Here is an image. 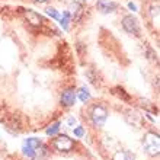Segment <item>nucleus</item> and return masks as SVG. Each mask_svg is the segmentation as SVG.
<instances>
[{"mask_svg": "<svg viewBox=\"0 0 160 160\" xmlns=\"http://www.w3.org/2000/svg\"><path fill=\"white\" fill-rule=\"evenodd\" d=\"M41 146H42L41 140L37 138V137H31V138L25 140V143L22 146V153H23L26 157L34 159L35 154H37V150H38Z\"/></svg>", "mask_w": 160, "mask_h": 160, "instance_id": "2", "label": "nucleus"}, {"mask_svg": "<svg viewBox=\"0 0 160 160\" xmlns=\"http://www.w3.org/2000/svg\"><path fill=\"white\" fill-rule=\"evenodd\" d=\"M152 16H153L154 23H156L157 19H159V4H153L152 6Z\"/></svg>", "mask_w": 160, "mask_h": 160, "instance_id": "14", "label": "nucleus"}, {"mask_svg": "<svg viewBox=\"0 0 160 160\" xmlns=\"http://www.w3.org/2000/svg\"><path fill=\"white\" fill-rule=\"evenodd\" d=\"M52 146H54L55 150H58V152H72L73 147H74V141H73L68 135H58L57 138L52 140Z\"/></svg>", "mask_w": 160, "mask_h": 160, "instance_id": "4", "label": "nucleus"}, {"mask_svg": "<svg viewBox=\"0 0 160 160\" xmlns=\"http://www.w3.org/2000/svg\"><path fill=\"white\" fill-rule=\"evenodd\" d=\"M60 23L63 26L64 31L68 29V23H70V12H64L63 13V18H60Z\"/></svg>", "mask_w": 160, "mask_h": 160, "instance_id": "13", "label": "nucleus"}, {"mask_svg": "<svg viewBox=\"0 0 160 160\" xmlns=\"http://www.w3.org/2000/svg\"><path fill=\"white\" fill-rule=\"evenodd\" d=\"M47 15H48V16H51L52 19H60L58 12H57L54 8H48V9H47Z\"/></svg>", "mask_w": 160, "mask_h": 160, "instance_id": "15", "label": "nucleus"}, {"mask_svg": "<svg viewBox=\"0 0 160 160\" xmlns=\"http://www.w3.org/2000/svg\"><path fill=\"white\" fill-rule=\"evenodd\" d=\"M143 146L148 156H153V157L159 156V153H160L159 134H156V132H147L143 138Z\"/></svg>", "mask_w": 160, "mask_h": 160, "instance_id": "1", "label": "nucleus"}, {"mask_svg": "<svg viewBox=\"0 0 160 160\" xmlns=\"http://www.w3.org/2000/svg\"><path fill=\"white\" fill-rule=\"evenodd\" d=\"M90 118H92V122L95 124V127H103V124L106 122V118H108V111L103 105H95L92 112H90Z\"/></svg>", "mask_w": 160, "mask_h": 160, "instance_id": "3", "label": "nucleus"}, {"mask_svg": "<svg viewBox=\"0 0 160 160\" xmlns=\"http://www.w3.org/2000/svg\"><path fill=\"white\" fill-rule=\"evenodd\" d=\"M73 132H74L76 137H83L84 130H83V127H76V128H73Z\"/></svg>", "mask_w": 160, "mask_h": 160, "instance_id": "16", "label": "nucleus"}, {"mask_svg": "<svg viewBox=\"0 0 160 160\" xmlns=\"http://www.w3.org/2000/svg\"><path fill=\"white\" fill-rule=\"evenodd\" d=\"M76 96H79V99L82 102H88L90 99V93H89V90L86 88H80L79 92H76Z\"/></svg>", "mask_w": 160, "mask_h": 160, "instance_id": "11", "label": "nucleus"}, {"mask_svg": "<svg viewBox=\"0 0 160 160\" xmlns=\"http://www.w3.org/2000/svg\"><path fill=\"white\" fill-rule=\"evenodd\" d=\"M35 2H38V3H47L48 0H35Z\"/></svg>", "mask_w": 160, "mask_h": 160, "instance_id": "19", "label": "nucleus"}, {"mask_svg": "<svg viewBox=\"0 0 160 160\" xmlns=\"http://www.w3.org/2000/svg\"><path fill=\"white\" fill-rule=\"evenodd\" d=\"M112 160H134V154L127 150H121V152H117L112 157Z\"/></svg>", "mask_w": 160, "mask_h": 160, "instance_id": "10", "label": "nucleus"}, {"mask_svg": "<svg viewBox=\"0 0 160 160\" xmlns=\"http://www.w3.org/2000/svg\"><path fill=\"white\" fill-rule=\"evenodd\" d=\"M72 13H73V19L74 21H80L82 16H83V4L79 3V2H74L72 3Z\"/></svg>", "mask_w": 160, "mask_h": 160, "instance_id": "9", "label": "nucleus"}, {"mask_svg": "<svg viewBox=\"0 0 160 160\" xmlns=\"http://www.w3.org/2000/svg\"><path fill=\"white\" fill-rule=\"evenodd\" d=\"M128 8H130L132 12H135V10H137V6H135L134 3H128Z\"/></svg>", "mask_w": 160, "mask_h": 160, "instance_id": "18", "label": "nucleus"}, {"mask_svg": "<svg viewBox=\"0 0 160 160\" xmlns=\"http://www.w3.org/2000/svg\"><path fill=\"white\" fill-rule=\"evenodd\" d=\"M67 124L70 127H74V125H76V118H73V117H72V118H68L67 119Z\"/></svg>", "mask_w": 160, "mask_h": 160, "instance_id": "17", "label": "nucleus"}, {"mask_svg": "<svg viewBox=\"0 0 160 160\" xmlns=\"http://www.w3.org/2000/svg\"><path fill=\"white\" fill-rule=\"evenodd\" d=\"M58 130H60V122L57 121V122H52L51 125H48V128L45 130V132H47V135H55L57 132H58Z\"/></svg>", "mask_w": 160, "mask_h": 160, "instance_id": "12", "label": "nucleus"}, {"mask_svg": "<svg viewBox=\"0 0 160 160\" xmlns=\"http://www.w3.org/2000/svg\"><path fill=\"white\" fill-rule=\"evenodd\" d=\"M76 90L74 89H66L63 93H61V105L63 106H73L74 102H76Z\"/></svg>", "mask_w": 160, "mask_h": 160, "instance_id": "6", "label": "nucleus"}, {"mask_svg": "<svg viewBox=\"0 0 160 160\" xmlns=\"http://www.w3.org/2000/svg\"><path fill=\"white\" fill-rule=\"evenodd\" d=\"M25 18L26 21L29 22V25L32 26H41L42 22H44V19H42V16L39 15V13H37L35 10H25Z\"/></svg>", "mask_w": 160, "mask_h": 160, "instance_id": "8", "label": "nucleus"}, {"mask_svg": "<svg viewBox=\"0 0 160 160\" xmlns=\"http://www.w3.org/2000/svg\"><path fill=\"white\" fill-rule=\"evenodd\" d=\"M96 8L102 13H112L115 9L118 8V4L115 3V2H109V0H98Z\"/></svg>", "mask_w": 160, "mask_h": 160, "instance_id": "7", "label": "nucleus"}, {"mask_svg": "<svg viewBox=\"0 0 160 160\" xmlns=\"http://www.w3.org/2000/svg\"><path fill=\"white\" fill-rule=\"evenodd\" d=\"M122 28H124L128 34L140 37V23H138V21H137V18H134L132 15L124 16V19H122Z\"/></svg>", "mask_w": 160, "mask_h": 160, "instance_id": "5", "label": "nucleus"}]
</instances>
